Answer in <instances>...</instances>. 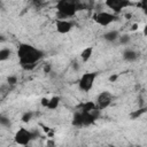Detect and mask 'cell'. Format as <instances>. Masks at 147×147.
I'll list each match as a JSON object with an SVG mask.
<instances>
[{
	"label": "cell",
	"mask_w": 147,
	"mask_h": 147,
	"mask_svg": "<svg viewBox=\"0 0 147 147\" xmlns=\"http://www.w3.org/2000/svg\"><path fill=\"white\" fill-rule=\"evenodd\" d=\"M16 54L21 67L25 70L33 69L37 62H39L44 57V52L41 49L29 44H21L17 48Z\"/></svg>",
	"instance_id": "obj_1"
},
{
	"label": "cell",
	"mask_w": 147,
	"mask_h": 147,
	"mask_svg": "<svg viewBox=\"0 0 147 147\" xmlns=\"http://www.w3.org/2000/svg\"><path fill=\"white\" fill-rule=\"evenodd\" d=\"M55 7L59 18H70L75 16L78 10H82L85 5L83 0H59Z\"/></svg>",
	"instance_id": "obj_2"
},
{
	"label": "cell",
	"mask_w": 147,
	"mask_h": 147,
	"mask_svg": "<svg viewBox=\"0 0 147 147\" xmlns=\"http://www.w3.org/2000/svg\"><path fill=\"white\" fill-rule=\"evenodd\" d=\"M36 137H38V132H33V131H30L25 127H20L15 136H14V140L16 144L18 145H22V146H26L28 144H30L31 140L36 139Z\"/></svg>",
	"instance_id": "obj_3"
},
{
	"label": "cell",
	"mask_w": 147,
	"mask_h": 147,
	"mask_svg": "<svg viewBox=\"0 0 147 147\" xmlns=\"http://www.w3.org/2000/svg\"><path fill=\"white\" fill-rule=\"evenodd\" d=\"M96 76H98L96 72H85V74H83V76L79 78V82H78L79 90L83 91V92L91 91L93 85H94Z\"/></svg>",
	"instance_id": "obj_4"
},
{
	"label": "cell",
	"mask_w": 147,
	"mask_h": 147,
	"mask_svg": "<svg viewBox=\"0 0 147 147\" xmlns=\"http://www.w3.org/2000/svg\"><path fill=\"white\" fill-rule=\"evenodd\" d=\"M95 23H98L101 26H108L109 24L114 23L115 21L118 20V16L114 13H109V11H99L93 16Z\"/></svg>",
	"instance_id": "obj_5"
},
{
	"label": "cell",
	"mask_w": 147,
	"mask_h": 147,
	"mask_svg": "<svg viewBox=\"0 0 147 147\" xmlns=\"http://www.w3.org/2000/svg\"><path fill=\"white\" fill-rule=\"evenodd\" d=\"M105 3L114 14H118L123 9H125L132 5V2L130 0H105Z\"/></svg>",
	"instance_id": "obj_6"
},
{
	"label": "cell",
	"mask_w": 147,
	"mask_h": 147,
	"mask_svg": "<svg viewBox=\"0 0 147 147\" xmlns=\"http://www.w3.org/2000/svg\"><path fill=\"white\" fill-rule=\"evenodd\" d=\"M113 100H114L113 94L110 92H108V91H103V92H101L96 96L95 106H96V108L99 110H103V109H106L107 107L110 106V103L113 102Z\"/></svg>",
	"instance_id": "obj_7"
},
{
	"label": "cell",
	"mask_w": 147,
	"mask_h": 147,
	"mask_svg": "<svg viewBox=\"0 0 147 147\" xmlns=\"http://www.w3.org/2000/svg\"><path fill=\"white\" fill-rule=\"evenodd\" d=\"M72 28H74L72 22L67 18H57L55 22V29L61 34H65V33L70 32L72 30Z\"/></svg>",
	"instance_id": "obj_8"
},
{
	"label": "cell",
	"mask_w": 147,
	"mask_h": 147,
	"mask_svg": "<svg viewBox=\"0 0 147 147\" xmlns=\"http://www.w3.org/2000/svg\"><path fill=\"white\" fill-rule=\"evenodd\" d=\"M123 59L127 62H134L138 59V53L132 48H126L123 52Z\"/></svg>",
	"instance_id": "obj_9"
},
{
	"label": "cell",
	"mask_w": 147,
	"mask_h": 147,
	"mask_svg": "<svg viewBox=\"0 0 147 147\" xmlns=\"http://www.w3.org/2000/svg\"><path fill=\"white\" fill-rule=\"evenodd\" d=\"M118 37H119V32H118L117 30H110V31H108V32H106V33L103 34V39H105L106 41H109V42H115V41H117Z\"/></svg>",
	"instance_id": "obj_10"
},
{
	"label": "cell",
	"mask_w": 147,
	"mask_h": 147,
	"mask_svg": "<svg viewBox=\"0 0 147 147\" xmlns=\"http://www.w3.org/2000/svg\"><path fill=\"white\" fill-rule=\"evenodd\" d=\"M60 101H61V98L59 95H54L52 96L51 99H48V103H47V109H51V110H55L59 105H60Z\"/></svg>",
	"instance_id": "obj_11"
},
{
	"label": "cell",
	"mask_w": 147,
	"mask_h": 147,
	"mask_svg": "<svg viewBox=\"0 0 147 147\" xmlns=\"http://www.w3.org/2000/svg\"><path fill=\"white\" fill-rule=\"evenodd\" d=\"M92 54H93V47L92 46H88V47H85L82 53H80V59L83 62H87L91 57H92Z\"/></svg>",
	"instance_id": "obj_12"
},
{
	"label": "cell",
	"mask_w": 147,
	"mask_h": 147,
	"mask_svg": "<svg viewBox=\"0 0 147 147\" xmlns=\"http://www.w3.org/2000/svg\"><path fill=\"white\" fill-rule=\"evenodd\" d=\"M72 125H74V126H77V127H82V126H83V119H82V111H80V110H77V111L74 114V117H72Z\"/></svg>",
	"instance_id": "obj_13"
},
{
	"label": "cell",
	"mask_w": 147,
	"mask_h": 147,
	"mask_svg": "<svg viewBox=\"0 0 147 147\" xmlns=\"http://www.w3.org/2000/svg\"><path fill=\"white\" fill-rule=\"evenodd\" d=\"M94 108H96L95 103L92 102V101H87V102H85V103H82V105L78 107V110H82V111H90V110H92V109H94Z\"/></svg>",
	"instance_id": "obj_14"
},
{
	"label": "cell",
	"mask_w": 147,
	"mask_h": 147,
	"mask_svg": "<svg viewBox=\"0 0 147 147\" xmlns=\"http://www.w3.org/2000/svg\"><path fill=\"white\" fill-rule=\"evenodd\" d=\"M11 55V51L9 48H1L0 49V62L7 61Z\"/></svg>",
	"instance_id": "obj_15"
},
{
	"label": "cell",
	"mask_w": 147,
	"mask_h": 147,
	"mask_svg": "<svg viewBox=\"0 0 147 147\" xmlns=\"http://www.w3.org/2000/svg\"><path fill=\"white\" fill-rule=\"evenodd\" d=\"M33 111H31V110H28V111H24L23 114H22V117H21V121L23 122V123H29L32 118H33Z\"/></svg>",
	"instance_id": "obj_16"
},
{
	"label": "cell",
	"mask_w": 147,
	"mask_h": 147,
	"mask_svg": "<svg viewBox=\"0 0 147 147\" xmlns=\"http://www.w3.org/2000/svg\"><path fill=\"white\" fill-rule=\"evenodd\" d=\"M117 41L121 44V45H127L130 42V36L129 34H119Z\"/></svg>",
	"instance_id": "obj_17"
},
{
	"label": "cell",
	"mask_w": 147,
	"mask_h": 147,
	"mask_svg": "<svg viewBox=\"0 0 147 147\" xmlns=\"http://www.w3.org/2000/svg\"><path fill=\"white\" fill-rule=\"evenodd\" d=\"M0 125L3 127H9L10 126V119L5 115H0Z\"/></svg>",
	"instance_id": "obj_18"
},
{
	"label": "cell",
	"mask_w": 147,
	"mask_h": 147,
	"mask_svg": "<svg viewBox=\"0 0 147 147\" xmlns=\"http://www.w3.org/2000/svg\"><path fill=\"white\" fill-rule=\"evenodd\" d=\"M145 110H146V108L138 109V110H136V111H133V113L131 114V117H132L133 119H136V118H137V117H139L141 114H144V113H145Z\"/></svg>",
	"instance_id": "obj_19"
},
{
	"label": "cell",
	"mask_w": 147,
	"mask_h": 147,
	"mask_svg": "<svg viewBox=\"0 0 147 147\" xmlns=\"http://www.w3.org/2000/svg\"><path fill=\"white\" fill-rule=\"evenodd\" d=\"M7 83H8L9 85L16 84V83H17V77H16V76H9V77L7 78Z\"/></svg>",
	"instance_id": "obj_20"
},
{
	"label": "cell",
	"mask_w": 147,
	"mask_h": 147,
	"mask_svg": "<svg viewBox=\"0 0 147 147\" xmlns=\"http://www.w3.org/2000/svg\"><path fill=\"white\" fill-rule=\"evenodd\" d=\"M51 70H52V65H51L49 63H46V64L44 65V71H45V74H49Z\"/></svg>",
	"instance_id": "obj_21"
},
{
	"label": "cell",
	"mask_w": 147,
	"mask_h": 147,
	"mask_svg": "<svg viewBox=\"0 0 147 147\" xmlns=\"http://www.w3.org/2000/svg\"><path fill=\"white\" fill-rule=\"evenodd\" d=\"M138 7H141L142 10H146V0H140V2H138Z\"/></svg>",
	"instance_id": "obj_22"
},
{
	"label": "cell",
	"mask_w": 147,
	"mask_h": 147,
	"mask_svg": "<svg viewBox=\"0 0 147 147\" xmlns=\"http://www.w3.org/2000/svg\"><path fill=\"white\" fill-rule=\"evenodd\" d=\"M40 103H41V106L42 107H47V103H48V98H42L41 99V101H40Z\"/></svg>",
	"instance_id": "obj_23"
},
{
	"label": "cell",
	"mask_w": 147,
	"mask_h": 147,
	"mask_svg": "<svg viewBox=\"0 0 147 147\" xmlns=\"http://www.w3.org/2000/svg\"><path fill=\"white\" fill-rule=\"evenodd\" d=\"M117 78H118V75H113V76H110V77H109V82L114 83V82H115Z\"/></svg>",
	"instance_id": "obj_24"
},
{
	"label": "cell",
	"mask_w": 147,
	"mask_h": 147,
	"mask_svg": "<svg viewBox=\"0 0 147 147\" xmlns=\"http://www.w3.org/2000/svg\"><path fill=\"white\" fill-rule=\"evenodd\" d=\"M138 29V24H133V26H132V30H137Z\"/></svg>",
	"instance_id": "obj_25"
},
{
	"label": "cell",
	"mask_w": 147,
	"mask_h": 147,
	"mask_svg": "<svg viewBox=\"0 0 147 147\" xmlns=\"http://www.w3.org/2000/svg\"><path fill=\"white\" fill-rule=\"evenodd\" d=\"M0 8H2V0H0Z\"/></svg>",
	"instance_id": "obj_26"
},
{
	"label": "cell",
	"mask_w": 147,
	"mask_h": 147,
	"mask_svg": "<svg viewBox=\"0 0 147 147\" xmlns=\"http://www.w3.org/2000/svg\"><path fill=\"white\" fill-rule=\"evenodd\" d=\"M1 39H2V38H1V36H0V40H1Z\"/></svg>",
	"instance_id": "obj_27"
}]
</instances>
